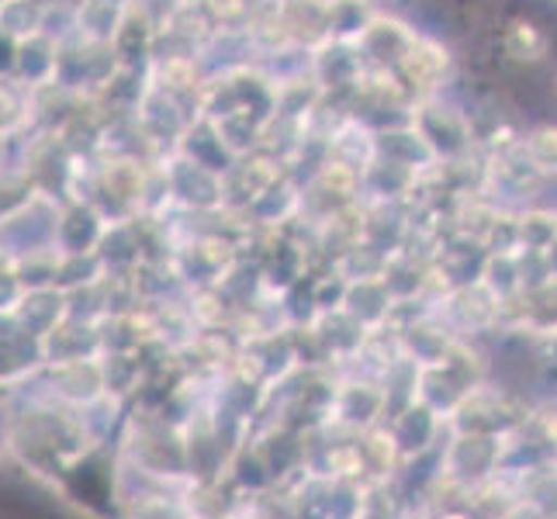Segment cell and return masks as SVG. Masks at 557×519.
I'll return each instance as SVG.
<instances>
[{"label": "cell", "mask_w": 557, "mask_h": 519, "mask_svg": "<svg viewBox=\"0 0 557 519\" xmlns=\"http://www.w3.org/2000/svg\"><path fill=\"white\" fill-rule=\"evenodd\" d=\"M550 84H554V98H557V70H554V81Z\"/></svg>", "instance_id": "ba28073f"}, {"label": "cell", "mask_w": 557, "mask_h": 519, "mask_svg": "<svg viewBox=\"0 0 557 519\" xmlns=\"http://www.w3.org/2000/svg\"><path fill=\"white\" fill-rule=\"evenodd\" d=\"M122 465L152 482L198 489L195 474H190L184 427L157 412H139L128 419L122 436Z\"/></svg>", "instance_id": "7a4b0ae2"}, {"label": "cell", "mask_w": 557, "mask_h": 519, "mask_svg": "<svg viewBox=\"0 0 557 519\" xmlns=\"http://www.w3.org/2000/svg\"><path fill=\"white\" fill-rule=\"evenodd\" d=\"M4 457H11V454H8V444H4V436H0V465H4Z\"/></svg>", "instance_id": "52a82bcc"}, {"label": "cell", "mask_w": 557, "mask_h": 519, "mask_svg": "<svg viewBox=\"0 0 557 519\" xmlns=\"http://www.w3.org/2000/svg\"><path fill=\"white\" fill-rule=\"evenodd\" d=\"M523 152L541 173L557 170V125H536L523 139Z\"/></svg>", "instance_id": "277c9868"}, {"label": "cell", "mask_w": 557, "mask_h": 519, "mask_svg": "<svg viewBox=\"0 0 557 519\" xmlns=\"http://www.w3.org/2000/svg\"><path fill=\"white\" fill-rule=\"evenodd\" d=\"M190 519H253V516H249V512H222V509L219 512H205L201 509V512H195Z\"/></svg>", "instance_id": "5b68a950"}, {"label": "cell", "mask_w": 557, "mask_h": 519, "mask_svg": "<svg viewBox=\"0 0 557 519\" xmlns=\"http://www.w3.org/2000/svg\"><path fill=\"white\" fill-rule=\"evenodd\" d=\"M430 519H474V516L465 512V509H444V512H436V516H430Z\"/></svg>", "instance_id": "8992f818"}, {"label": "cell", "mask_w": 557, "mask_h": 519, "mask_svg": "<svg viewBox=\"0 0 557 519\" xmlns=\"http://www.w3.org/2000/svg\"><path fill=\"white\" fill-rule=\"evenodd\" d=\"M8 454L25 471L38 478L63 482L84 460L101 447L81 409L70 406H38L25 409L8 422L4 433Z\"/></svg>", "instance_id": "6da1fadb"}, {"label": "cell", "mask_w": 557, "mask_h": 519, "mask_svg": "<svg viewBox=\"0 0 557 519\" xmlns=\"http://www.w3.org/2000/svg\"><path fill=\"white\" fill-rule=\"evenodd\" d=\"M503 49L516 63H541L547 55V49H550V38L533 22H527V17H516V22L506 28Z\"/></svg>", "instance_id": "3957f363"}]
</instances>
